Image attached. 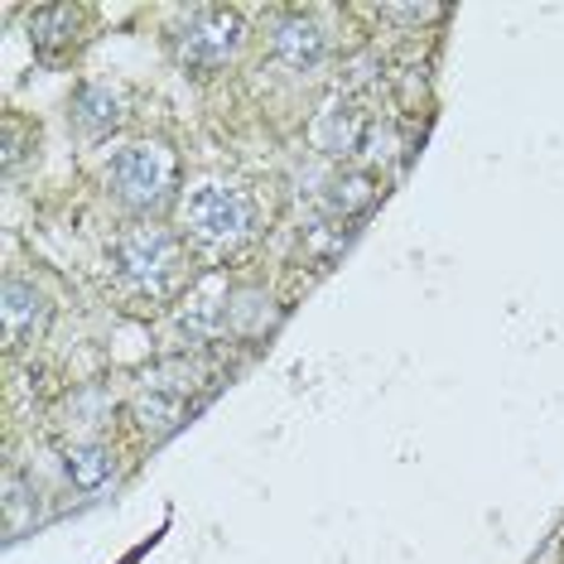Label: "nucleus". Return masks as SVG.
Wrapping results in <instances>:
<instances>
[{
    "label": "nucleus",
    "mask_w": 564,
    "mask_h": 564,
    "mask_svg": "<svg viewBox=\"0 0 564 564\" xmlns=\"http://www.w3.org/2000/svg\"><path fill=\"white\" fill-rule=\"evenodd\" d=\"M251 24L232 6H194L178 15L170 30V58L178 63V73H188L194 83L217 78L241 58L247 48Z\"/></svg>",
    "instance_id": "4"
},
{
    "label": "nucleus",
    "mask_w": 564,
    "mask_h": 564,
    "mask_svg": "<svg viewBox=\"0 0 564 564\" xmlns=\"http://www.w3.org/2000/svg\"><path fill=\"white\" fill-rule=\"evenodd\" d=\"M367 126H371V121H362L352 107H328L324 117L314 121V145H318V155H328V160L357 155V150H362Z\"/></svg>",
    "instance_id": "13"
},
{
    "label": "nucleus",
    "mask_w": 564,
    "mask_h": 564,
    "mask_svg": "<svg viewBox=\"0 0 564 564\" xmlns=\"http://www.w3.org/2000/svg\"><path fill=\"white\" fill-rule=\"evenodd\" d=\"M217 285H223V280H203L174 310V328L184 333L188 348H208V343L227 338V300H232V294H223Z\"/></svg>",
    "instance_id": "10"
},
{
    "label": "nucleus",
    "mask_w": 564,
    "mask_h": 564,
    "mask_svg": "<svg viewBox=\"0 0 564 564\" xmlns=\"http://www.w3.org/2000/svg\"><path fill=\"white\" fill-rule=\"evenodd\" d=\"M97 10L93 6H34L24 10V34H30L34 54L48 68H63L93 44Z\"/></svg>",
    "instance_id": "6"
},
{
    "label": "nucleus",
    "mask_w": 564,
    "mask_h": 564,
    "mask_svg": "<svg viewBox=\"0 0 564 564\" xmlns=\"http://www.w3.org/2000/svg\"><path fill=\"white\" fill-rule=\"evenodd\" d=\"M265 58L275 68H285L290 78H324L328 58H333V30L318 10L290 6V10H271L261 30Z\"/></svg>",
    "instance_id": "5"
},
{
    "label": "nucleus",
    "mask_w": 564,
    "mask_h": 564,
    "mask_svg": "<svg viewBox=\"0 0 564 564\" xmlns=\"http://www.w3.org/2000/svg\"><path fill=\"white\" fill-rule=\"evenodd\" d=\"M188 410H194V395L178 391V381H145V387H135L131 405H126V415H131V430H140L150 444L164 440V434H174L178 425L188 420Z\"/></svg>",
    "instance_id": "9"
},
{
    "label": "nucleus",
    "mask_w": 564,
    "mask_h": 564,
    "mask_svg": "<svg viewBox=\"0 0 564 564\" xmlns=\"http://www.w3.org/2000/svg\"><path fill=\"white\" fill-rule=\"evenodd\" d=\"M131 121V97L111 83H78L68 97V126L78 145H107Z\"/></svg>",
    "instance_id": "7"
},
{
    "label": "nucleus",
    "mask_w": 564,
    "mask_h": 564,
    "mask_svg": "<svg viewBox=\"0 0 564 564\" xmlns=\"http://www.w3.org/2000/svg\"><path fill=\"white\" fill-rule=\"evenodd\" d=\"M0 318H6V348H30V343L54 324V300H48L30 275H6Z\"/></svg>",
    "instance_id": "8"
},
{
    "label": "nucleus",
    "mask_w": 564,
    "mask_h": 564,
    "mask_svg": "<svg viewBox=\"0 0 564 564\" xmlns=\"http://www.w3.org/2000/svg\"><path fill=\"white\" fill-rule=\"evenodd\" d=\"M101 188L131 223H160L184 198V164H178L174 140L135 135L117 145L101 164Z\"/></svg>",
    "instance_id": "3"
},
{
    "label": "nucleus",
    "mask_w": 564,
    "mask_h": 564,
    "mask_svg": "<svg viewBox=\"0 0 564 564\" xmlns=\"http://www.w3.org/2000/svg\"><path fill=\"white\" fill-rule=\"evenodd\" d=\"M63 473L78 492H101L121 473V458L101 434H78L73 444H63Z\"/></svg>",
    "instance_id": "11"
},
{
    "label": "nucleus",
    "mask_w": 564,
    "mask_h": 564,
    "mask_svg": "<svg viewBox=\"0 0 564 564\" xmlns=\"http://www.w3.org/2000/svg\"><path fill=\"white\" fill-rule=\"evenodd\" d=\"M174 227L184 232L198 261H208L213 271H227L261 241V208H256L251 188L208 178V184L184 188L174 208Z\"/></svg>",
    "instance_id": "2"
},
{
    "label": "nucleus",
    "mask_w": 564,
    "mask_h": 564,
    "mask_svg": "<svg viewBox=\"0 0 564 564\" xmlns=\"http://www.w3.org/2000/svg\"><path fill=\"white\" fill-rule=\"evenodd\" d=\"M275 318H280V310H275L271 294L256 290V285H241V290H232V300H227V338L256 343L271 333Z\"/></svg>",
    "instance_id": "12"
},
{
    "label": "nucleus",
    "mask_w": 564,
    "mask_h": 564,
    "mask_svg": "<svg viewBox=\"0 0 564 564\" xmlns=\"http://www.w3.org/2000/svg\"><path fill=\"white\" fill-rule=\"evenodd\" d=\"M198 256L184 232L160 217V223H126L107 241V280L117 300L135 314H170L198 285Z\"/></svg>",
    "instance_id": "1"
}]
</instances>
